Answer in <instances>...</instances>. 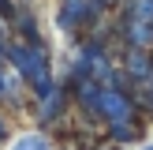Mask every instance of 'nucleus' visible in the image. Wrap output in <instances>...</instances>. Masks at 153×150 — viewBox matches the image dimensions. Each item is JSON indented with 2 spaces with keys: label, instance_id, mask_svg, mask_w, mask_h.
I'll return each mask as SVG.
<instances>
[{
  "label": "nucleus",
  "instance_id": "obj_1",
  "mask_svg": "<svg viewBox=\"0 0 153 150\" xmlns=\"http://www.w3.org/2000/svg\"><path fill=\"white\" fill-rule=\"evenodd\" d=\"M11 150H52V146H49V139H45V135H22Z\"/></svg>",
  "mask_w": 153,
  "mask_h": 150
},
{
  "label": "nucleus",
  "instance_id": "obj_2",
  "mask_svg": "<svg viewBox=\"0 0 153 150\" xmlns=\"http://www.w3.org/2000/svg\"><path fill=\"white\" fill-rule=\"evenodd\" d=\"M146 150H153V146H146Z\"/></svg>",
  "mask_w": 153,
  "mask_h": 150
}]
</instances>
